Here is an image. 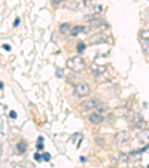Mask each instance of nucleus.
I'll list each match as a JSON object with an SVG mask.
<instances>
[{"mask_svg": "<svg viewBox=\"0 0 149 168\" xmlns=\"http://www.w3.org/2000/svg\"><path fill=\"white\" fill-rule=\"evenodd\" d=\"M140 138H142L143 143L149 144V131H143V133H140Z\"/></svg>", "mask_w": 149, "mask_h": 168, "instance_id": "11", "label": "nucleus"}, {"mask_svg": "<svg viewBox=\"0 0 149 168\" xmlns=\"http://www.w3.org/2000/svg\"><path fill=\"white\" fill-rule=\"evenodd\" d=\"M17 149H18V152H20V153H24V152H26V149H27V144H26L24 141H20V143H18V146H17Z\"/></svg>", "mask_w": 149, "mask_h": 168, "instance_id": "12", "label": "nucleus"}, {"mask_svg": "<svg viewBox=\"0 0 149 168\" xmlns=\"http://www.w3.org/2000/svg\"><path fill=\"white\" fill-rule=\"evenodd\" d=\"M70 30H72V24H69V22H64V24H61L60 26V31L63 34L70 33Z\"/></svg>", "mask_w": 149, "mask_h": 168, "instance_id": "8", "label": "nucleus"}, {"mask_svg": "<svg viewBox=\"0 0 149 168\" xmlns=\"http://www.w3.org/2000/svg\"><path fill=\"white\" fill-rule=\"evenodd\" d=\"M9 116H11L12 119H15V118H17V113H15V112H11V113H9Z\"/></svg>", "mask_w": 149, "mask_h": 168, "instance_id": "20", "label": "nucleus"}, {"mask_svg": "<svg viewBox=\"0 0 149 168\" xmlns=\"http://www.w3.org/2000/svg\"><path fill=\"white\" fill-rule=\"evenodd\" d=\"M133 127H137V128H142V127H145V121H143L140 116H136L134 118V122H133Z\"/></svg>", "mask_w": 149, "mask_h": 168, "instance_id": "9", "label": "nucleus"}, {"mask_svg": "<svg viewBox=\"0 0 149 168\" xmlns=\"http://www.w3.org/2000/svg\"><path fill=\"white\" fill-rule=\"evenodd\" d=\"M2 88H3V83H2V82H0V89H2Z\"/></svg>", "mask_w": 149, "mask_h": 168, "instance_id": "24", "label": "nucleus"}, {"mask_svg": "<svg viewBox=\"0 0 149 168\" xmlns=\"http://www.w3.org/2000/svg\"><path fill=\"white\" fill-rule=\"evenodd\" d=\"M100 11H103V6H95V12H100Z\"/></svg>", "mask_w": 149, "mask_h": 168, "instance_id": "22", "label": "nucleus"}, {"mask_svg": "<svg viewBox=\"0 0 149 168\" xmlns=\"http://www.w3.org/2000/svg\"><path fill=\"white\" fill-rule=\"evenodd\" d=\"M43 159H45V161H49V159H51V155H49V153H43Z\"/></svg>", "mask_w": 149, "mask_h": 168, "instance_id": "16", "label": "nucleus"}, {"mask_svg": "<svg viewBox=\"0 0 149 168\" xmlns=\"http://www.w3.org/2000/svg\"><path fill=\"white\" fill-rule=\"evenodd\" d=\"M3 49H6V51H11V46H9V45H5V46H3Z\"/></svg>", "mask_w": 149, "mask_h": 168, "instance_id": "23", "label": "nucleus"}, {"mask_svg": "<svg viewBox=\"0 0 149 168\" xmlns=\"http://www.w3.org/2000/svg\"><path fill=\"white\" fill-rule=\"evenodd\" d=\"M81 31H85V28L79 27V26H78V27H73L72 30H70V34H72V36H78V34L81 33Z\"/></svg>", "mask_w": 149, "mask_h": 168, "instance_id": "10", "label": "nucleus"}, {"mask_svg": "<svg viewBox=\"0 0 149 168\" xmlns=\"http://www.w3.org/2000/svg\"><path fill=\"white\" fill-rule=\"evenodd\" d=\"M34 159H36V161H41V155L36 153V155H34Z\"/></svg>", "mask_w": 149, "mask_h": 168, "instance_id": "21", "label": "nucleus"}, {"mask_svg": "<svg viewBox=\"0 0 149 168\" xmlns=\"http://www.w3.org/2000/svg\"><path fill=\"white\" fill-rule=\"evenodd\" d=\"M51 2H52V5H61L64 0H51Z\"/></svg>", "mask_w": 149, "mask_h": 168, "instance_id": "15", "label": "nucleus"}, {"mask_svg": "<svg viewBox=\"0 0 149 168\" xmlns=\"http://www.w3.org/2000/svg\"><path fill=\"white\" fill-rule=\"evenodd\" d=\"M76 51H78V54H82V52L85 51V43H79L78 48H76Z\"/></svg>", "mask_w": 149, "mask_h": 168, "instance_id": "14", "label": "nucleus"}, {"mask_svg": "<svg viewBox=\"0 0 149 168\" xmlns=\"http://www.w3.org/2000/svg\"><path fill=\"white\" fill-rule=\"evenodd\" d=\"M140 39H143V40H149V28L140 31Z\"/></svg>", "mask_w": 149, "mask_h": 168, "instance_id": "13", "label": "nucleus"}, {"mask_svg": "<svg viewBox=\"0 0 149 168\" xmlns=\"http://www.w3.org/2000/svg\"><path fill=\"white\" fill-rule=\"evenodd\" d=\"M127 140H128V133H125V131H119V133L115 135L116 144H122V143H125Z\"/></svg>", "mask_w": 149, "mask_h": 168, "instance_id": "5", "label": "nucleus"}, {"mask_svg": "<svg viewBox=\"0 0 149 168\" xmlns=\"http://www.w3.org/2000/svg\"><path fill=\"white\" fill-rule=\"evenodd\" d=\"M88 121H89V124H93V125H99V124L103 122V116L100 113H91L88 116Z\"/></svg>", "mask_w": 149, "mask_h": 168, "instance_id": "4", "label": "nucleus"}, {"mask_svg": "<svg viewBox=\"0 0 149 168\" xmlns=\"http://www.w3.org/2000/svg\"><path fill=\"white\" fill-rule=\"evenodd\" d=\"M57 76L58 77H63V70H57Z\"/></svg>", "mask_w": 149, "mask_h": 168, "instance_id": "19", "label": "nucleus"}, {"mask_svg": "<svg viewBox=\"0 0 149 168\" xmlns=\"http://www.w3.org/2000/svg\"><path fill=\"white\" fill-rule=\"evenodd\" d=\"M103 42H106V36L97 34V36H94V37L89 40V43H91V45H97V43H103Z\"/></svg>", "mask_w": 149, "mask_h": 168, "instance_id": "6", "label": "nucleus"}, {"mask_svg": "<svg viewBox=\"0 0 149 168\" xmlns=\"http://www.w3.org/2000/svg\"><path fill=\"white\" fill-rule=\"evenodd\" d=\"M67 67L74 70V72H79V70L85 67V61L82 60L81 57H73V58H70L67 61Z\"/></svg>", "mask_w": 149, "mask_h": 168, "instance_id": "1", "label": "nucleus"}, {"mask_svg": "<svg viewBox=\"0 0 149 168\" xmlns=\"http://www.w3.org/2000/svg\"><path fill=\"white\" fill-rule=\"evenodd\" d=\"M89 26L91 27H108L103 20H89Z\"/></svg>", "mask_w": 149, "mask_h": 168, "instance_id": "7", "label": "nucleus"}, {"mask_svg": "<svg viewBox=\"0 0 149 168\" xmlns=\"http://www.w3.org/2000/svg\"><path fill=\"white\" fill-rule=\"evenodd\" d=\"M20 24H21V20H20V18H17V20H15V22H14V27H18Z\"/></svg>", "mask_w": 149, "mask_h": 168, "instance_id": "17", "label": "nucleus"}, {"mask_svg": "<svg viewBox=\"0 0 149 168\" xmlns=\"http://www.w3.org/2000/svg\"><path fill=\"white\" fill-rule=\"evenodd\" d=\"M99 103H100V101L97 100V98H89V100L82 101L81 104L78 106V109H79V110H82V112H85V110H89V109L97 107V106H99Z\"/></svg>", "mask_w": 149, "mask_h": 168, "instance_id": "3", "label": "nucleus"}, {"mask_svg": "<svg viewBox=\"0 0 149 168\" xmlns=\"http://www.w3.org/2000/svg\"><path fill=\"white\" fill-rule=\"evenodd\" d=\"M73 92L76 97H87L89 94V85L85 83V82H81V83H76Z\"/></svg>", "mask_w": 149, "mask_h": 168, "instance_id": "2", "label": "nucleus"}, {"mask_svg": "<svg viewBox=\"0 0 149 168\" xmlns=\"http://www.w3.org/2000/svg\"><path fill=\"white\" fill-rule=\"evenodd\" d=\"M145 52H146V54H149V40H148V43L145 45Z\"/></svg>", "mask_w": 149, "mask_h": 168, "instance_id": "18", "label": "nucleus"}]
</instances>
